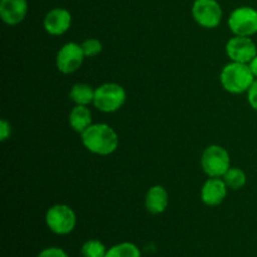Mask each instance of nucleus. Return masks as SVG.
I'll use <instances>...</instances> for the list:
<instances>
[{
  "label": "nucleus",
  "instance_id": "f257e3e1",
  "mask_svg": "<svg viewBox=\"0 0 257 257\" xmlns=\"http://www.w3.org/2000/svg\"><path fill=\"white\" fill-rule=\"evenodd\" d=\"M80 136L84 147L94 155H112L119 145L117 132L105 123L90 124Z\"/></svg>",
  "mask_w": 257,
  "mask_h": 257
},
{
  "label": "nucleus",
  "instance_id": "f03ea898",
  "mask_svg": "<svg viewBox=\"0 0 257 257\" xmlns=\"http://www.w3.org/2000/svg\"><path fill=\"white\" fill-rule=\"evenodd\" d=\"M221 84L223 89L232 94H241L248 92L251 85L255 82V75L251 68L245 63L232 62L226 65L220 75Z\"/></svg>",
  "mask_w": 257,
  "mask_h": 257
},
{
  "label": "nucleus",
  "instance_id": "7ed1b4c3",
  "mask_svg": "<svg viewBox=\"0 0 257 257\" xmlns=\"http://www.w3.org/2000/svg\"><path fill=\"white\" fill-rule=\"evenodd\" d=\"M125 99H127V93L122 85L117 83H104L95 88L93 104L100 112L113 113L123 107Z\"/></svg>",
  "mask_w": 257,
  "mask_h": 257
},
{
  "label": "nucleus",
  "instance_id": "20e7f679",
  "mask_svg": "<svg viewBox=\"0 0 257 257\" xmlns=\"http://www.w3.org/2000/svg\"><path fill=\"white\" fill-rule=\"evenodd\" d=\"M48 228L55 235L64 236L72 232L77 225V216L72 207L63 203L52 206L45 215Z\"/></svg>",
  "mask_w": 257,
  "mask_h": 257
},
{
  "label": "nucleus",
  "instance_id": "39448f33",
  "mask_svg": "<svg viewBox=\"0 0 257 257\" xmlns=\"http://www.w3.org/2000/svg\"><path fill=\"white\" fill-rule=\"evenodd\" d=\"M201 166L208 177H223L231 167V158L227 151L217 145H211L201 156Z\"/></svg>",
  "mask_w": 257,
  "mask_h": 257
},
{
  "label": "nucleus",
  "instance_id": "423d86ee",
  "mask_svg": "<svg viewBox=\"0 0 257 257\" xmlns=\"http://www.w3.org/2000/svg\"><path fill=\"white\" fill-rule=\"evenodd\" d=\"M228 28L235 35L252 37L257 33V10L251 7L236 8L228 18Z\"/></svg>",
  "mask_w": 257,
  "mask_h": 257
},
{
  "label": "nucleus",
  "instance_id": "0eeeda50",
  "mask_svg": "<svg viewBox=\"0 0 257 257\" xmlns=\"http://www.w3.org/2000/svg\"><path fill=\"white\" fill-rule=\"evenodd\" d=\"M192 15L198 25L206 29H213L220 25L222 9L216 0H195Z\"/></svg>",
  "mask_w": 257,
  "mask_h": 257
},
{
  "label": "nucleus",
  "instance_id": "6e6552de",
  "mask_svg": "<svg viewBox=\"0 0 257 257\" xmlns=\"http://www.w3.org/2000/svg\"><path fill=\"white\" fill-rule=\"evenodd\" d=\"M84 53L82 45L74 42L67 43L59 49L57 54V68L63 74H72L75 73L84 62Z\"/></svg>",
  "mask_w": 257,
  "mask_h": 257
},
{
  "label": "nucleus",
  "instance_id": "1a4fd4ad",
  "mask_svg": "<svg viewBox=\"0 0 257 257\" xmlns=\"http://www.w3.org/2000/svg\"><path fill=\"white\" fill-rule=\"evenodd\" d=\"M226 53L232 62L250 64L257 55V48L250 37L235 35L226 44Z\"/></svg>",
  "mask_w": 257,
  "mask_h": 257
},
{
  "label": "nucleus",
  "instance_id": "9d476101",
  "mask_svg": "<svg viewBox=\"0 0 257 257\" xmlns=\"http://www.w3.org/2000/svg\"><path fill=\"white\" fill-rule=\"evenodd\" d=\"M227 186L220 177H210L201 188V200L206 206L221 205L227 196Z\"/></svg>",
  "mask_w": 257,
  "mask_h": 257
},
{
  "label": "nucleus",
  "instance_id": "9b49d317",
  "mask_svg": "<svg viewBox=\"0 0 257 257\" xmlns=\"http://www.w3.org/2000/svg\"><path fill=\"white\" fill-rule=\"evenodd\" d=\"M72 15L64 8H55L48 12L44 18V29L50 35H62L69 30Z\"/></svg>",
  "mask_w": 257,
  "mask_h": 257
},
{
  "label": "nucleus",
  "instance_id": "f8f14e48",
  "mask_svg": "<svg viewBox=\"0 0 257 257\" xmlns=\"http://www.w3.org/2000/svg\"><path fill=\"white\" fill-rule=\"evenodd\" d=\"M28 14L27 0H0V17L8 25H18Z\"/></svg>",
  "mask_w": 257,
  "mask_h": 257
},
{
  "label": "nucleus",
  "instance_id": "ddd939ff",
  "mask_svg": "<svg viewBox=\"0 0 257 257\" xmlns=\"http://www.w3.org/2000/svg\"><path fill=\"white\" fill-rule=\"evenodd\" d=\"M168 192L163 186H153L147 191L146 195V208L152 215H160L168 207Z\"/></svg>",
  "mask_w": 257,
  "mask_h": 257
},
{
  "label": "nucleus",
  "instance_id": "4468645a",
  "mask_svg": "<svg viewBox=\"0 0 257 257\" xmlns=\"http://www.w3.org/2000/svg\"><path fill=\"white\" fill-rule=\"evenodd\" d=\"M69 124L75 132L82 135L92 124V112L87 105H75L69 113Z\"/></svg>",
  "mask_w": 257,
  "mask_h": 257
},
{
  "label": "nucleus",
  "instance_id": "2eb2a0df",
  "mask_svg": "<svg viewBox=\"0 0 257 257\" xmlns=\"http://www.w3.org/2000/svg\"><path fill=\"white\" fill-rule=\"evenodd\" d=\"M94 94L95 89H93L89 84H85V83H77V84L73 85V88L70 89L69 97L75 104L88 105L90 104V103H93V100H94Z\"/></svg>",
  "mask_w": 257,
  "mask_h": 257
},
{
  "label": "nucleus",
  "instance_id": "dca6fc26",
  "mask_svg": "<svg viewBox=\"0 0 257 257\" xmlns=\"http://www.w3.org/2000/svg\"><path fill=\"white\" fill-rule=\"evenodd\" d=\"M105 257H142V253L135 243L120 242L108 248Z\"/></svg>",
  "mask_w": 257,
  "mask_h": 257
},
{
  "label": "nucleus",
  "instance_id": "f3484780",
  "mask_svg": "<svg viewBox=\"0 0 257 257\" xmlns=\"http://www.w3.org/2000/svg\"><path fill=\"white\" fill-rule=\"evenodd\" d=\"M222 180L231 190H240L246 185V173L241 168L230 167L227 172L223 175Z\"/></svg>",
  "mask_w": 257,
  "mask_h": 257
},
{
  "label": "nucleus",
  "instance_id": "a211bd4d",
  "mask_svg": "<svg viewBox=\"0 0 257 257\" xmlns=\"http://www.w3.org/2000/svg\"><path fill=\"white\" fill-rule=\"evenodd\" d=\"M107 251L104 243L95 238L85 241L80 248V253L83 257H105Z\"/></svg>",
  "mask_w": 257,
  "mask_h": 257
},
{
  "label": "nucleus",
  "instance_id": "6ab92c4d",
  "mask_svg": "<svg viewBox=\"0 0 257 257\" xmlns=\"http://www.w3.org/2000/svg\"><path fill=\"white\" fill-rule=\"evenodd\" d=\"M80 45H82V49H83V53H84L85 58L95 57V55L99 54L103 49L102 43H100L98 39H95V38L85 39Z\"/></svg>",
  "mask_w": 257,
  "mask_h": 257
},
{
  "label": "nucleus",
  "instance_id": "aec40b11",
  "mask_svg": "<svg viewBox=\"0 0 257 257\" xmlns=\"http://www.w3.org/2000/svg\"><path fill=\"white\" fill-rule=\"evenodd\" d=\"M37 257H69L63 248L60 247H48L38 253Z\"/></svg>",
  "mask_w": 257,
  "mask_h": 257
},
{
  "label": "nucleus",
  "instance_id": "412c9836",
  "mask_svg": "<svg viewBox=\"0 0 257 257\" xmlns=\"http://www.w3.org/2000/svg\"><path fill=\"white\" fill-rule=\"evenodd\" d=\"M12 135V125L7 119L0 120V141H7Z\"/></svg>",
  "mask_w": 257,
  "mask_h": 257
},
{
  "label": "nucleus",
  "instance_id": "4be33fe9",
  "mask_svg": "<svg viewBox=\"0 0 257 257\" xmlns=\"http://www.w3.org/2000/svg\"><path fill=\"white\" fill-rule=\"evenodd\" d=\"M247 99L251 107L255 110H257V79L253 82V84L251 85L250 89H248Z\"/></svg>",
  "mask_w": 257,
  "mask_h": 257
},
{
  "label": "nucleus",
  "instance_id": "5701e85b",
  "mask_svg": "<svg viewBox=\"0 0 257 257\" xmlns=\"http://www.w3.org/2000/svg\"><path fill=\"white\" fill-rule=\"evenodd\" d=\"M250 68H251V72L253 73V75H255V78H257V55L255 58H253L252 60L250 62Z\"/></svg>",
  "mask_w": 257,
  "mask_h": 257
}]
</instances>
